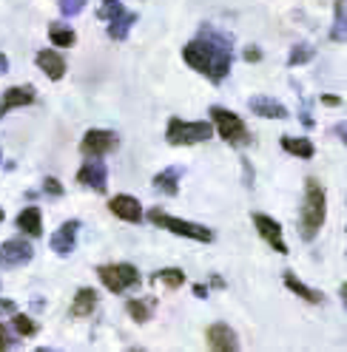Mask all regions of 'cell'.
<instances>
[{
    "label": "cell",
    "mask_w": 347,
    "mask_h": 352,
    "mask_svg": "<svg viewBox=\"0 0 347 352\" xmlns=\"http://www.w3.org/2000/svg\"><path fill=\"white\" fill-rule=\"evenodd\" d=\"M123 12H125V9H123L120 0H103L100 9H97V17H100V20H105V23H112V20H114V17H120Z\"/></svg>",
    "instance_id": "83f0119b"
},
{
    "label": "cell",
    "mask_w": 347,
    "mask_h": 352,
    "mask_svg": "<svg viewBox=\"0 0 347 352\" xmlns=\"http://www.w3.org/2000/svg\"><path fill=\"white\" fill-rule=\"evenodd\" d=\"M282 148H285L291 157H299V160H313V142L305 140V137H282Z\"/></svg>",
    "instance_id": "44dd1931"
},
{
    "label": "cell",
    "mask_w": 347,
    "mask_h": 352,
    "mask_svg": "<svg viewBox=\"0 0 347 352\" xmlns=\"http://www.w3.org/2000/svg\"><path fill=\"white\" fill-rule=\"evenodd\" d=\"M322 102H324V105H339L341 100H339L336 94H324V97H322Z\"/></svg>",
    "instance_id": "d590c367"
},
{
    "label": "cell",
    "mask_w": 347,
    "mask_h": 352,
    "mask_svg": "<svg viewBox=\"0 0 347 352\" xmlns=\"http://www.w3.org/2000/svg\"><path fill=\"white\" fill-rule=\"evenodd\" d=\"M125 310H128V316H132L137 324H143V321L151 318V310H154V298H134V301L125 304Z\"/></svg>",
    "instance_id": "603a6c76"
},
{
    "label": "cell",
    "mask_w": 347,
    "mask_h": 352,
    "mask_svg": "<svg viewBox=\"0 0 347 352\" xmlns=\"http://www.w3.org/2000/svg\"><path fill=\"white\" fill-rule=\"evenodd\" d=\"M339 293H341V304H344V310H347V284H341Z\"/></svg>",
    "instance_id": "f35d334b"
},
{
    "label": "cell",
    "mask_w": 347,
    "mask_h": 352,
    "mask_svg": "<svg viewBox=\"0 0 347 352\" xmlns=\"http://www.w3.org/2000/svg\"><path fill=\"white\" fill-rule=\"evenodd\" d=\"M324 216H328V193H324L319 179L305 182V202L299 210V236L305 241H313L324 225Z\"/></svg>",
    "instance_id": "7a4b0ae2"
},
{
    "label": "cell",
    "mask_w": 347,
    "mask_h": 352,
    "mask_svg": "<svg viewBox=\"0 0 347 352\" xmlns=\"http://www.w3.org/2000/svg\"><path fill=\"white\" fill-rule=\"evenodd\" d=\"M211 137H213L211 122H188L180 117H174L165 131V140L171 145H197V142H208Z\"/></svg>",
    "instance_id": "277c9868"
},
{
    "label": "cell",
    "mask_w": 347,
    "mask_h": 352,
    "mask_svg": "<svg viewBox=\"0 0 347 352\" xmlns=\"http://www.w3.org/2000/svg\"><path fill=\"white\" fill-rule=\"evenodd\" d=\"M245 60H248V63H259V60H262V52H259L256 46H248V49H245Z\"/></svg>",
    "instance_id": "836d02e7"
},
{
    "label": "cell",
    "mask_w": 347,
    "mask_h": 352,
    "mask_svg": "<svg viewBox=\"0 0 347 352\" xmlns=\"http://www.w3.org/2000/svg\"><path fill=\"white\" fill-rule=\"evenodd\" d=\"M94 307H97V293L92 287H83V290H77V296L72 301V316L85 318V316L94 313Z\"/></svg>",
    "instance_id": "ac0fdd59"
},
{
    "label": "cell",
    "mask_w": 347,
    "mask_h": 352,
    "mask_svg": "<svg viewBox=\"0 0 347 352\" xmlns=\"http://www.w3.org/2000/svg\"><path fill=\"white\" fill-rule=\"evenodd\" d=\"M148 219L154 222L157 228H165L171 233H177V236H185V239H193V241H211L213 233L205 228V225H197V222H185V219H177V216H171L160 208L154 210H148Z\"/></svg>",
    "instance_id": "5b68a950"
},
{
    "label": "cell",
    "mask_w": 347,
    "mask_h": 352,
    "mask_svg": "<svg viewBox=\"0 0 347 352\" xmlns=\"http://www.w3.org/2000/svg\"><path fill=\"white\" fill-rule=\"evenodd\" d=\"M253 228L276 253H282V256L288 253V245H285V239H282V228L276 225V219H271L265 213H253Z\"/></svg>",
    "instance_id": "30bf717a"
},
{
    "label": "cell",
    "mask_w": 347,
    "mask_h": 352,
    "mask_svg": "<svg viewBox=\"0 0 347 352\" xmlns=\"http://www.w3.org/2000/svg\"><path fill=\"white\" fill-rule=\"evenodd\" d=\"M182 57L193 72L205 74L213 82H222L231 72V63H233V43L222 32L202 29V37L185 43Z\"/></svg>",
    "instance_id": "6da1fadb"
},
{
    "label": "cell",
    "mask_w": 347,
    "mask_h": 352,
    "mask_svg": "<svg viewBox=\"0 0 347 352\" xmlns=\"http://www.w3.org/2000/svg\"><path fill=\"white\" fill-rule=\"evenodd\" d=\"M211 120L216 125V134H220L228 145H240V148L251 145V131H248V125L236 114L225 111V108H220V105H213L211 108Z\"/></svg>",
    "instance_id": "3957f363"
},
{
    "label": "cell",
    "mask_w": 347,
    "mask_h": 352,
    "mask_svg": "<svg viewBox=\"0 0 347 352\" xmlns=\"http://www.w3.org/2000/svg\"><path fill=\"white\" fill-rule=\"evenodd\" d=\"M333 131H336V134H339V140H341V142L347 145V122H339V125H336Z\"/></svg>",
    "instance_id": "e575fe53"
},
{
    "label": "cell",
    "mask_w": 347,
    "mask_h": 352,
    "mask_svg": "<svg viewBox=\"0 0 347 352\" xmlns=\"http://www.w3.org/2000/svg\"><path fill=\"white\" fill-rule=\"evenodd\" d=\"M12 324H14V329H17V336H23V338L37 336V324H34L29 316H20V313H14V316H12Z\"/></svg>",
    "instance_id": "f1b7e54d"
},
{
    "label": "cell",
    "mask_w": 347,
    "mask_h": 352,
    "mask_svg": "<svg viewBox=\"0 0 347 352\" xmlns=\"http://www.w3.org/2000/svg\"><path fill=\"white\" fill-rule=\"evenodd\" d=\"M180 176H182V168H165L154 176V188L168 193V196H177L180 193Z\"/></svg>",
    "instance_id": "e0dca14e"
},
{
    "label": "cell",
    "mask_w": 347,
    "mask_h": 352,
    "mask_svg": "<svg viewBox=\"0 0 347 352\" xmlns=\"http://www.w3.org/2000/svg\"><path fill=\"white\" fill-rule=\"evenodd\" d=\"M347 37V9H344V0H336V20H333V32L330 40H344Z\"/></svg>",
    "instance_id": "484cf974"
},
{
    "label": "cell",
    "mask_w": 347,
    "mask_h": 352,
    "mask_svg": "<svg viewBox=\"0 0 347 352\" xmlns=\"http://www.w3.org/2000/svg\"><path fill=\"white\" fill-rule=\"evenodd\" d=\"M248 105L256 117H265V120H285L288 117V108L273 97H251Z\"/></svg>",
    "instance_id": "9a60e30c"
},
{
    "label": "cell",
    "mask_w": 347,
    "mask_h": 352,
    "mask_svg": "<svg viewBox=\"0 0 347 352\" xmlns=\"http://www.w3.org/2000/svg\"><path fill=\"white\" fill-rule=\"evenodd\" d=\"M0 157H3V153H0Z\"/></svg>",
    "instance_id": "60d3db41"
},
{
    "label": "cell",
    "mask_w": 347,
    "mask_h": 352,
    "mask_svg": "<svg viewBox=\"0 0 347 352\" xmlns=\"http://www.w3.org/2000/svg\"><path fill=\"white\" fill-rule=\"evenodd\" d=\"M117 145H120V140H117V134L114 131H89V134L83 137V142H80V151H83V157H105V153H112V151H117Z\"/></svg>",
    "instance_id": "52a82bcc"
},
{
    "label": "cell",
    "mask_w": 347,
    "mask_h": 352,
    "mask_svg": "<svg viewBox=\"0 0 347 352\" xmlns=\"http://www.w3.org/2000/svg\"><path fill=\"white\" fill-rule=\"evenodd\" d=\"M49 37H52L54 46H60V49H72L74 40H77V34L69 26H63V23H52L49 26Z\"/></svg>",
    "instance_id": "cb8c5ba5"
},
{
    "label": "cell",
    "mask_w": 347,
    "mask_h": 352,
    "mask_svg": "<svg viewBox=\"0 0 347 352\" xmlns=\"http://www.w3.org/2000/svg\"><path fill=\"white\" fill-rule=\"evenodd\" d=\"M37 65L49 80H63V74H66V60H63L57 52H52V49L37 52Z\"/></svg>",
    "instance_id": "2e32d148"
},
{
    "label": "cell",
    "mask_w": 347,
    "mask_h": 352,
    "mask_svg": "<svg viewBox=\"0 0 347 352\" xmlns=\"http://www.w3.org/2000/svg\"><path fill=\"white\" fill-rule=\"evenodd\" d=\"M77 230H80V222H66L60 230H54L52 239H49L52 250L57 256H69L74 250V245H77Z\"/></svg>",
    "instance_id": "8fae6325"
},
{
    "label": "cell",
    "mask_w": 347,
    "mask_h": 352,
    "mask_svg": "<svg viewBox=\"0 0 347 352\" xmlns=\"http://www.w3.org/2000/svg\"><path fill=\"white\" fill-rule=\"evenodd\" d=\"M97 276L112 293H125L132 287H140L143 281L134 264H103V267H97Z\"/></svg>",
    "instance_id": "8992f818"
},
{
    "label": "cell",
    "mask_w": 347,
    "mask_h": 352,
    "mask_svg": "<svg viewBox=\"0 0 347 352\" xmlns=\"http://www.w3.org/2000/svg\"><path fill=\"white\" fill-rule=\"evenodd\" d=\"M3 313H6V316H14V313H17V304L9 301V298H0V316H3Z\"/></svg>",
    "instance_id": "1f68e13d"
},
{
    "label": "cell",
    "mask_w": 347,
    "mask_h": 352,
    "mask_svg": "<svg viewBox=\"0 0 347 352\" xmlns=\"http://www.w3.org/2000/svg\"><path fill=\"white\" fill-rule=\"evenodd\" d=\"M154 281L165 284V287H171V290H177V287H182V284H185V273L177 270V267H168V270H160L154 276Z\"/></svg>",
    "instance_id": "4316f807"
},
{
    "label": "cell",
    "mask_w": 347,
    "mask_h": 352,
    "mask_svg": "<svg viewBox=\"0 0 347 352\" xmlns=\"http://www.w3.org/2000/svg\"><path fill=\"white\" fill-rule=\"evenodd\" d=\"M34 88L32 85H12L3 91V97H0V117H3L6 111H12V108H20V105H29L34 102Z\"/></svg>",
    "instance_id": "5bb4252c"
},
{
    "label": "cell",
    "mask_w": 347,
    "mask_h": 352,
    "mask_svg": "<svg viewBox=\"0 0 347 352\" xmlns=\"http://www.w3.org/2000/svg\"><path fill=\"white\" fill-rule=\"evenodd\" d=\"M316 49L311 46V43H296V46L291 49V57H288V65L291 69H299V65H308L313 60Z\"/></svg>",
    "instance_id": "d4e9b609"
},
{
    "label": "cell",
    "mask_w": 347,
    "mask_h": 352,
    "mask_svg": "<svg viewBox=\"0 0 347 352\" xmlns=\"http://www.w3.org/2000/svg\"><path fill=\"white\" fill-rule=\"evenodd\" d=\"M34 256V248L26 239H9L0 245V267H20V264H29Z\"/></svg>",
    "instance_id": "ba28073f"
},
{
    "label": "cell",
    "mask_w": 347,
    "mask_h": 352,
    "mask_svg": "<svg viewBox=\"0 0 347 352\" xmlns=\"http://www.w3.org/2000/svg\"><path fill=\"white\" fill-rule=\"evenodd\" d=\"M43 190H46V193H52V196H63V185H60L57 179H52V176H49L46 182H43Z\"/></svg>",
    "instance_id": "4dcf8cb0"
},
{
    "label": "cell",
    "mask_w": 347,
    "mask_h": 352,
    "mask_svg": "<svg viewBox=\"0 0 347 352\" xmlns=\"http://www.w3.org/2000/svg\"><path fill=\"white\" fill-rule=\"evenodd\" d=\"M137 20H140V17H137L134 12H123L120 17H114L112 23H108V37H112V40H125Z\"/></svg>",
    "instance_id": "7402d4cb"
},
{
    "label": "cell",
    "mask_w": 347,
    "mask_h": 352,
    "mask_svg": "<svg viewBox=\"0 0 347 352\" xmlns=\"http://www.w3.org/2000/svg\"><path fill=\"white\" fill-rule=\"evenodd\" d=\"M77 179L85 188H92L97 193H105V188H108V168H105V162L100 157H89L83 162V168L77 170Z\"/></svg>",
    "instance_id": "9c48e42d"
},
{
    "label": "cell",
    "mask_w": 347,
    "mask_h": 352,
    "mask_svg": "<svg viewBox=\"0 0 347 352\" xmlns=\"http://www.w3.org/2000/svg\"><path fill=\"white\" fill-rule=\"evenodd\" d=\"M0 222H3V210H0Z\"/></svg>",
    "instance_id": "ab89813d"
},
{
    "label": "cell",
    "mask_w": 347,
    "mask_h": 352,
    "mask_svg": "<svg viewBox=\"0 0 347 352\" xmlns=\"http://www.w3.org/2000/svg\"><path fill=\"white\" fill-rule=\"evenodd\" d=\"M193 293H197V298H205V296H208V287H202V284H197V287H193Z\"/></svg>",
    "instance_id": "8d00e7d4"
},
{
    "label": "cell",
    "mask_w": 347,
    "mask_h": 352,
    "mask_svg": "<svg viewBox=\"0 0 347 352\" xmlns=\"http://www.w3.org/2000/svg\"><path fill=\"white\" fill-rule=\"evenodd\" d=\"M108 210H112L114 216H120V219H125V222H132V225H137L140 219H143V208H140V202L134 199V196H128V193L114 196V199L108 202Z\"/></svg>",
    "instance_id": "4fadbf2b"
},
{
    "label": "cell",
    "mask_w": 347,
    "mask_h": 352,
    "mask_svg": "<svg viewBox=\"0 0 347 352\" xmlns=\"http://www.w3.org/2000/svg\"><path fill=\"white\" fill-rule=\"evenodd\" d=\"M285 287L291 290V293H296L299 298H305L308 304H322L324 298H322V293H316L313 287H308L305 281H299V276L296 273H285Z\"/></svg>",
    "instance_id": "ffe728a7"
},
{
    "label": "cell",
    "mask_w": 347,
    "mask_h": 352,
    "mask_svg": "<svg viewBox=\"0 0 347 352\" xmlns=\"http://www.w3.org/2000/svg\"><path fill=\"white\" fill-rule=\"evenodd\" d=\"M17 228L23 230L26 236H32V239L43 236V216H40V210L37 208H26L23 213L17 216Z\"/></svg>",
    "instance_id": "d6986e66"
},
{
    "label": "cell",
    "mask_w": 347,
    "mask_h": 352,
    "mask_svg": "<svg viewBox=\"0 0 347 352\" xmlns=\"http://www.w3.org/2000/svg\"><path fill=\"white\" fill-rule=\"evenodd\" d=\"M205 338H208V346L216 349V352H233L236 346H240V341H236L233 329H231L228 324H213V327H208Z\"/></svg>",
    "instance_id": "7c38bea8"
},
{
    "label": "cell",
    "mask_w": 347,
    "mask_h": 352,
    "mask_svg": "<svg viewBox=\"0 0 347 352\" xmlns=\"http://www.w3.org/2000/svg\"><path fill=\"white\" fill-rule=\"evenodd\" d=\"M89 3V0H60V12L66 14V17H74L83 12V6Z\"/></svg>",
    "instance_id": "f546056e"
},
{
    "label": "cell",
    "mask_w": 347,
    "mask_h": 352,
    "mask_svg": "<svg viewBox=\"0 0 347 352\" xmlns=\"http://www.w3.org/2000/svg\"><path fill=\"white\" fill-rule=\"evenodd\" d=\"M9 346H14V338H9V329L0 324V349H9Z\"/></svg>",
    "instance_id": "d6a6232c"
},
{
    "label": "cell",
    "mask_w": 347,
    "mask_h": 352,
    "mask_svg": "<svg viewBox=\"0 0 347 352\" xmlns=\"http://www.w3.org/2000/svg\"><path fill=\"white\" fill-rule=\"evenodd\" d=\"M6 69H9V60L6 54H0V74H6Z\"/></svg>",
    "instance_id": "74e56055"
}]
</instances>
